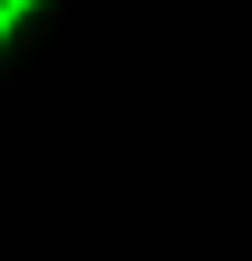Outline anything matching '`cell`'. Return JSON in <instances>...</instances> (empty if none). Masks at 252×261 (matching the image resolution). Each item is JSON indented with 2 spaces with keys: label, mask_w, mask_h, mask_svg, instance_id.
Returning <instances> with one entry per match:
<instances>
[{
  "label": "cell",
  "mask_w": 252,
  "mask_h": 261,
  "mask_svg": "<svg viewBox=\"0 0 252 261\" xmlns=\"http://www.w3.org/2000/svg\"><path fill=\"white\" fill-rule=\"evenodd\" d=\"M39 10H49V0H0V58H10V39H19V29H29Z\"/></svg>",
  "instance_id": "cell-1"
}]
</instances>
